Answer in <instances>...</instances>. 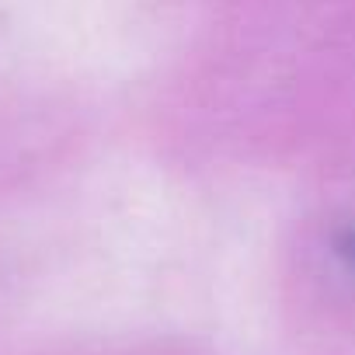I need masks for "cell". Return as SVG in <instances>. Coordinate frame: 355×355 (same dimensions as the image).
<instances>
[{"instance_id": "obj_1", "label": "cell", "mask_w": 355, "mask_h": 355, "mask_svg": "<svg viewBox=\"0 0 355 355\" xmlns=\"http://www.w3.org/2000/svg\"><path fill=\"white\" fill-rule=\"evenodd\" d=\"M341 254H345V258H348V261L355 265V234H352V237L345 241V248H341Z\"/></svg>"}]
</instances>
